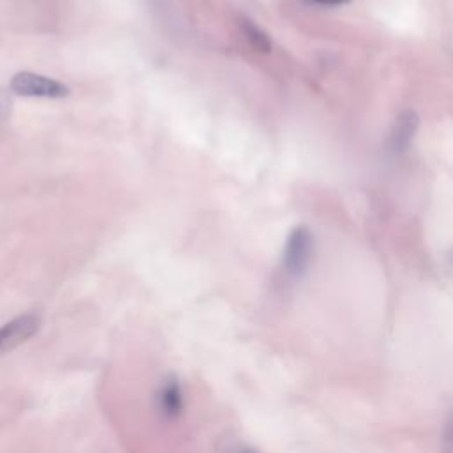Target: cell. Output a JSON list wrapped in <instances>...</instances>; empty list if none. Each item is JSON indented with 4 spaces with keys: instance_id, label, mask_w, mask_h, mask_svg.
Listing matches in <instances>:
<instances>
[{
    "instance_id": "1",
    "label": "cell",
    "mask_w": 453,
    "mask_h": 453,
    "mask_svg": "<svg viewBox=\"0 0 453 453\" xmlns=\"http://www.w3.org/2000/svg\"><path fill=\"white\" fill-rule=\"evenodd\" d=\"M11 92L25 97H46V99H62L69 96V87L32 71H19L11 78Z\"/></svg>"
},
{
    "instance_id": "2",
    "label": "cell",
    "mask_w": 453,
    "mask_h": 453,
    "mask_svg": "<svg viewBox=\"0 0 453 453\" xmlns=\"http://www.w3.org/2000/svg\"><path fill=\"white\" fill-rule=\"evenodd\" d=\"M313 257V235L306 226H296L283 248V269L290 276H301L306 273Z\"/></svg>"
},
{
    "instance_id": "3",
    "label": "cell",
    "mask_w": 453,
    "mask_h": 453,
    "mask_svg": "<svg viewBox=\"0 0 453 453\" xmlns=\"http://www.w3.org/2000/svg\"><path fill=\"white\" fill-rule=\"evenodd\" d=\"M41 327V317L37 313H23L0 326V354H5L28 338H32Z\"/></svg>"
},
{
    "instance_id": "4",
    "label": "cell",
    "mask_w": 453,
    "mask_h": 453,
    "mask_svg": "<svg viewBox=\"0 0 453 453\" xmlns=\"http://www.w3.org/2000/svg\"><path fill=\"white\" fill-rule=\"evenodd\" d=\"M156 407L161 418L168 421L180 416L184 409V391L177 377L165 379L156 395Z\"/></svg>"
},
{
    "instance_id": "5",
    "label": "cell",
    "mask_w": 453,
    "mask_h": 453,
    "mask_svg": "<svg viewBox=\"0 0 453 453\" xmlns=\"http://www.w3.org/2000/svg\"><path fill=\"white\" fill-rule=\"evenodd\" d=\"M419 126V117L416 115V111L412 110H405L402 111L395 122L393 127L389 131V149L395 154L405 152L418 131Z\"/></svg>"
},
{
    "instance_id": "6",
    "label": "cell",
    "mask_w": 453,
    "mask_h": 453,
    "mask_svg": "<svg viewBox=\"0 0 453 453\" xmlns=\"http://www.w3.org/2000/svg\"><path fill=\"white\" fill-rule=\"evenodd\" d=\"M239 27L242 35L246 37V41L260 53H267L271 51V39L269 35L248 16H239Z\"/></svg>"
},
{
    "instance_id": "7",
    "label": "cell",
    "mask_w": 453,
    "mask_h": 453,
    "mask_svg": "<svg viewBox=\"0 0 453 453\" xmlns=\"http://www.w3.org/2000/svg\"><path fill=\"white\" fill-rule=\"evenodd\" d=\"M12 111V99L5 88L0 87V126L9 119Z\"/></svg>"
},
{
    "instance_id": "8",
    "label": "cell",
    "mask_w": 453,
    "mask_h": 453,
    "mask_svg": "<svg viewBox=\"0 0 453 453\" xmlns=\"http://www.w3.org/2000/svg\"><path fill=\"white\" fill-rule=\"evenodd\" d=\"M308 4H315V5H322V7H338V5H345L350 0H304Z\"/></svg>"
},
{
    "instance_id": "9",
    "label": "cell",
    "mask_w": 453,
    "mask_h": 453,
    "mask_svg": "<svg viewBox=\"0 0 453 453\" xmlns=\"http://www.w3.org/2000/svg\"><path fill=\"white\" fill-rule=\"evenodd\" d=\"M449 260H451V262H453V251H451V253H449Z\"/></svg>"
},
{
    "instance_id": "10",
    "label": "cell",
    "mask_w": 453,
    "mask_h": 453,
    "mask_svg": "<svg viewBox=\"0 0 453 453\" xmlns=\"http://www.w3.org/2000/svg\"><path fill=\"white\" fill-rule=\"evenodd\" d=\"M237 453H251V451H246V449H244V451H237Z\"/></svg>"
}]
</instances>
